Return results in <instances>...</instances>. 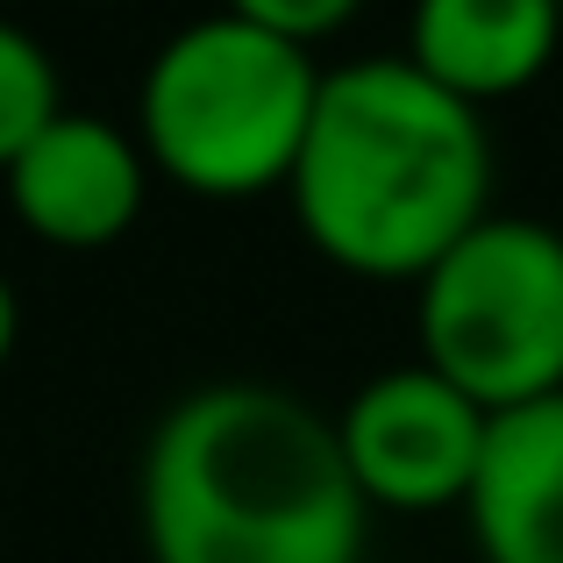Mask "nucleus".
<instances>
[{
	"mask_svg": "<svg viewBox=\"0 0 563 563\" xmlns=\"http://www.w3.org/2000/svg\"><path fill=\"white\" fill-rule=\"evenodd\" d=\"M364 0H229V14L235 22H250V29H272V36H286V43H314V36H335V29L357 14Z\"/></svg>",
	"mask_w": 563,
	"mask_h": 563,
	"instance_id": "9d476101",
	"label": "nucleus"
},
{
	"mask_svg": "<svg viewBox=\"0 0 563 563\" xmlns=\"http://www.w3.org/2000/svg\"><path fill=\"white\" fill-rule=\"evenodd\" d=\"M8 350H14V292L0 278V364H8Z\"/></svg>",
	"mask_w": 563,
	"mask_h": 563,
	"instance_id": "9b49d317",
	"label": "nucleus"
},
{
	"mask_svg": "<svg viewBox=\"0 0 563 563\" xmlns=\"http://www.w3.org/2000/svg\"><path fill=\"white\" fill-rule=\"evenodd\" d=\"M493 143L471 100L407 57L321 71L292 207L307 243L357 278H421L485 221Z\"/></svg>",
	"mask_w": 563,
	"mask_h": 563,
	"instance_id": "f03ea898",
	"label": "nucleus"
},
{
	"mask_svg": "<svg viewBox=\"0 0 563 563\" xmlns=\"http://www.w3.org/2000/svg\"><path fill=\"white\" fill-rule=\"evenodd\" d=\"M485 428H493V413L471 393H456L428 364H407V372H385L364 385L343 407L335 435H343L350 478H357L364 499L428 514L471 493L478 456H485Z\"/></svg>",
	"mask_w": 563,
	"mask_h": 563,
	"instance_id": "39448f33",
	"label": "nucleus"
},
{
	"mask_svg": "<svg viewBox=\"0 0 563 563\" xmlns=\"http://www.w3.org/2000/svg\"><path fill=\"white\" fill-rule=\"evenodd\" d=\"M364 507L335 421L278 385H200L143 450L151 563H357Z\"/></svg>",
	"mask_w": 563,
	"mask_h": 563,
	"instance_id": "f257e3e1",
	"label": "nucleus"
},
{
	"mask_svg": "<svg viewBox=\"0 0 563 563\" xmlns=\"http://www.w3.org/2000/svg\"><path fill=\"white\" fill-rule=\"evenodd\" d=\"M321 71L300 43L235 22L229 8L179 29L143 71V143L157 172L207 200L292 186Z\"/></svg>",
	"mask_w": 563,
	"mask_h": 563,
	"instance_id": "7ed1b4c3",
	"label": "nucleus"
},
{
	"mask_svg": "<svg viewBox=\"0 0 563 563\" xmlns=\"http://www.w3.org/2000/svg\"><path fill=\"white\" fill-rule=\"evenodd\" d=\"M57 71L29 29L0 22V172L57 122Z\"/></svg>",
	"mask_w": 563,
	"mask_h": 563,
	"instance_id": "1a4fd4ad",
	"label": "nucleus"
},
{
	"mask_svg": "<svg viewBox=\"0 0 563 563\" xmlns=\"http://www.w3.org/2000/svg\"><path fill=\"white\" fill-rule=\"evenodd\" d=\"M421 350L485 413L563 393V229L485 214L421 272Z\"/></svg>",
	"mask_w": 563,
	"mask_h": 563,
	"instance_id": "20e7f679",
	"label": "nucleus"
},
{
	"mask_svg": "<svg viewBox=\"0 0 563 563\" xmlns=\"http://www.w3.org/2000/svg\"><path fill=\"white\" fill-rule=\"evenodd\" d=\"M8 200L57 250H108L143 207V157L100 114H57L8 165Z\"/></svg>",
	"mask_w": 563,
	"mask_h": 563,
	"instance_id": "423d86ee",
	"label": "nucleus"
},
{
	"mask_svg": "<svg viewBox=\"0 0 563 563\" xmlns=\"http://www.w3.org/2000/svg\"><path fill=\"white\" fill-rule=\"evenodd\" d=\"M464 514L485 563H563V393L493 413Z\"/></svg>",
	"mask_w": 563,
	"mask_h": 563,
	"instance_id": "0eeeda50",
	"label": "nucleus"
},
{
	"mask_svg": "<svg viewBox=\"0 0 563 563\" xmlns=\"http://www.w3.org/2000/svg\"><path fill=\"white\" fill-rule=\"evenodd\" d=\"M563 0H413L407 65L456 100H507L556 57Z\"/></svg>",
	"mask_w": 563,
	"mask_h": 563,
	"instance_id": "6e6552de",
	"label": "nucleus"
}]
</instances>
